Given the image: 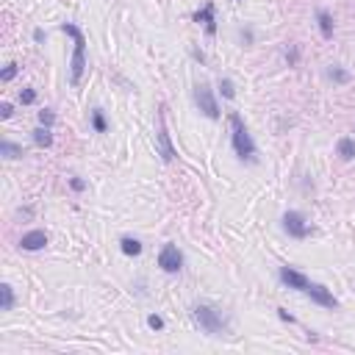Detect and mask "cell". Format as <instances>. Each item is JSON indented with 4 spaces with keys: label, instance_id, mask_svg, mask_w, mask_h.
<instances>
[{
    "label": "cell",
    "instance_id": "1",
    "mask_svg": "<svg viewBox=\"0 0 355 355\" xmlns=\"http://www.w3.org/2000/svg\"><path fill=\"white\" fill-rule=\"evenodd\" d=\"M230 145H233V153L239 155V161H247V164L258 161V147H255V142H252V136H250L239 111L230 114Z\"/></svg>",
    "mask_w": 355,
    "mask_h": 355
},
{
    "label": "cell",
    "instance_id": "2",
    "mask_svg": "<svg viewBox=\"0 0 355 355\" xmlns=\"http://www.w3.org/2000/svg\"><path fill=\"white\" fill-rule=\"evenodd\" d=\"M61 31L70 33V36L75 39L72 61H70V81H72V86H78L81 78H84V70H86V36H84V31H81L78 25H72V23H61Z\"/></svg>",
    "mask_w": 355,
    "mask_h": 355
},
{
    "label": "cell",
    "instance_id": "3",
    "mask_svg": "<svg viewBox=\"0 0 355 355\" xmlns=\"http://www.w3.org/2000/svg\"><path fill=\"white\" fill-rule=\"evenodd\" d=\"M192 317H194V322L200 325V330H206L208 336H222V333L228 330L225 317L216 308H211V305H194Z\"/></svg>",
    "mask_w": 355,
    "mask_h": 355
},
{
    "label": "cell",
    "instance_id": "4",
    "mask_svg": "<svg viewBox=\"0 0 355 355\" xmlns=\"http://www.w3.org/2000/svg\"><path fill=\"white\" fill-rule=\"evenodd\" d=\"M194 103L197 108H200V114H206L208 120H220V103H216L214 97V89H211L208 84H197L194 86Z\"/></svg>",
    "mask_w": 355,
    "mask_h": 355
},
{
    "label": "cell",
    "instance_id": "5",
    "mask_svg": "<svg viewBox=\"0 0 355 355\" xmlns=\"http://www.w3.org/2000/svg\"><path fill=\"white\" fill-rule=\"evenodd\" d=\"M155 145H159V155L167 164H172L177 159L175 147H172V139H169V131H167V117H164V106L159 108V128H155Z\"/></svg>",
    "mask_w": 355,
    "mask_h": 355
},
{
    "label": "cell",
    "instance_id": "6",
    "mask_svg": "<svg viewBox=\"0 0 355 355\" xmlns=\"http://www.w3.org/2000/svg\"><path fill=\"white\" fill-rule=\"evenodd\" d=\"M159 266L167 275H177V272L183 269V252L177 250V244H164L161 252H159Z\"/></svg>",
    "mask_w": 355,
    "mask_h": 355
},
{
    "label": "cell",
    "instance_id": "7",
    "mask_svg": "<svg viewBox=\"0 0 355 355\" xmlns=\"http://www.w3.org/2000/svg\"><path fill=\"white\" fill-rule=\"evenodd\" d=\"M283 230L291 239H308L311 236V225L305 222V216L300 211H286L283 214Z\"/></svg>",
    "mask_w": 355,
    "mask_h": 355
},
{
    "label": "cell",
    "instance_id": "8",
    "mask_svg": "<svg viewBox=\"0 0 355 355\" xmlns=\"http://www.w3.org/2000/svg\"><path fill=\"white\" fill-rule=\"evenodd\" d=\"M303 294H305V297H311L313 303L322 305V308H330V311H336V308H339V300L333 297V294H330V289H325L322 283H308V286L303 289Z\"/></svg>",
    "mask_w": 355,
    "mask_h": 355
},
{
    "label": "cell",
    "instance_id": "9",
    "mask_svg": "<svg viewBox=\"0 0 355 355\" xmlns=\"http://www.w3.org/2000/svg\"><path fill=\"white\" fill-rule=\"evenodd\" d=\"M214 11H216V6H214V3H206V6H203V9L194 14V23L203 25L208 36H214V33H216V17H214Z\"/></svg>",
    "mask_w": 355,
    "mask_h": 355
},
{
    "label": "cell",
    "instance_id": "10",
    "mask_svg": "<svg viewBox=\"0 0 355 355\" xmlns=\"http://www.w3.org/2000/svg\"><path fill=\"white\" fill-rule=\"evenodd\" d=\"M19 247L28 250V252L45 250L47 247V233H45V230H28V233L19 239Z\"/></svg>",
    "mask_w": 355,
    "mask_h": 355
},
{
    "label": "cell",
    "instance_id": "11",
    "mask_svg": "<svg viewBox=\"0 0 355 355\" xmlns=\"http://www.w3.org/2000/svg\"><path fill=\"white\" fill-rule=\"evenodd\" d=\"M336 153H339V159H341V161H352V159H355V139H350V136L339 139Z\"/></svg>",
    "mask_w": 355,
    "mask_h": 355
},
{
    "label": "cell",
    "instance_id": "12",
    "mask_svg": "<svg viewBox=\"0 0 355 355\" xmlns=\"http://www.w3.org/2000/svg\"><path fill=\"white\" fill-rule=\"evenodd\" d=\"M120 250L125 252V255H142V250H145V247H142L139 239H133V236H122V239H120Z\"/></svg>",
    "mask_w": 355,
    "mask_h": 355
},
{
    "label": "cell",
    "instance_id": "13",
    "mask_svg": "<svg viewBox=\"0 0 355 355\" xmlns=\"http://www.w3.org/2000/svg\"><path fill=\"white\" fill-rule=\"evenodd\" d=\"M0 155H3V159H9V161L23 159V147L14 145L11 139H3V142H0Z\"/></svg>",
    "mask_w": 355,
    "mask_h": 355
},
{
    "label": "cell",
    "instance_id": "14",
    "mask_svg": "<svg viewBox=\"0 0 355 355\" xmlns=\"http://www.w3.org/2000/svg\"><path fill=\"white\" fill-rule=\"evenodd\" d=\"M317 23H319V31H322V36H325V39H333V17L327 14L325 9L317 11Z\"/></svg>",
    "mask_w": 355,
    "mask_h": 355
},
{
    "label": "cell",
    "instance_id": "15",
    "mask_svg": "<svg viewBox=\"0 0 355 355\" xmlns=\"http://www.w3.org/2000/svg\"><path fill=\"white\" fill-rule=\"evenodd\" d=\"M33 145H36V147H50V145H53V133H50V128L39 125L36 131H33Z\"/></svg>",
    "mask_w": 355,
    "mask_h": 355
},
{
    "label": "cell",
    "instance_id": "16",
    "mask_svg": "<svg viewBox=\"0 0 355 355\" xmlns=\"http://www.w3.org/2000/svg\"><path fill=\"white\" fill-rule=\"evenodd\" d=\"M327 78L333 81V84H350L352 81V75L344 70V67H339V64H333L330 70H327Z\"/></svg>",
    "mask_w": 355,
    "mask_h": 355
},
{
    "label": "cell",
    "instance_id": "17",
    "mask_svg": "<svg viewBox=\"0 0 355 355\" xmlns=\"http://www.w3.org/2000/svg\"><path fill=\"white\" fill-rule=\"evenodd\" d=\"M0 297H3V303H0V311H11V308H14V289H11L9 283L0 286Z\"/></svg>",
    "mask_w": 355,
    "mask_h": 355
},
{
    "label": "cell",
    "instance_id": "18",
    "mask_svg": "<svg viewBox=\"0 0 355 355\" xmlns=\"http://www.w3.org/2000/svg\"><path fill=\"white\" fill-rule=\"evenodd\" d=\"M92 128H94L97 133H106V131H108V120H106L103 108H94V111H92Z\"/></svg>",
    "mask_w": 355,
    "mask_h": 355
},
{
    "label": "cell",
    "instance_id": "19",
    "mask_svg": "<svg viewBox=\"0 0 355 355\" xmlns=\"http://www.w3.org/2000/svg\"><path fill=\"white\" fill-rule=\"evenodd\" d=\"M220 89H222V97L225 100H233L236 97V89H233V81H230V78H222L220 81Z\"/></svg>",
    "mask_w": 355,
    "mask_h": 355
},
{
    "label": "cell",
    "instance_id": "20",
    "mask_svg": "<svg viewBox=\"0 0 355 355\" xmlns=\"http://www.w3.org/2000/svg\"><path fill=\"white\" fill-rule=\"evenodd\" d=\"M53 122H56V114H53V108H42V111H39V125L53 128Z\"/></svg>",
    "mask_w": 355,
    "mask_h": 355
},
{
    "label": "cell",
    "instance_id": "21",
    "mask_svg": "<svg viewBox=\"0 0 355 355\" xmlns=\"http://www.w3.org/2000/svg\"><path fill=\"white\" fill-rule=\"evenodd\" d=\"M19 103H23V106L36 103V89H23V92H19Z\"/></svg>",
    "mask_w": 355,
    "mask_h": 355
},
{
    "label": "cell",
    "instance_id": "22",
    "mask_svg": "<svg viewBox=\"0 0 355 355\" xmlns=\"http://www.w3.org/2000/svg\"><path fill=\"white\" fill-rule=\"evenodd\" d=\"M286 61H289V67H297V61H300V50H297V45H291L289 50H286Z\"/></svg>",
    "mask_w": 355,
    "mask_h": 355
},
{
    "label": "cell",
    "instance_id": "23",
    "mask_svg": "<svg viewBox=\"0 0 355 355\" xmlns=\"http://www.w3.org/2000/svg\"><path fill=\"white\" fill-rule=\"evenodd\" d=\"M17 72H19V67H17V64H9L3 72H0V78H3V81H14Z\"/></svg>",
    "mask_w": 355,
    "mask_h": 355
},
{
    "label": "cell",
    "instance_id": "24",
    "mask_svg": "<svg viewBox=\"0 0 355 355\" xmlns=\"http://www.w3.org/2000/svg\"><path fill=\"white\" fill-rule=\"evenodd\" d=\"M147 325L153 327V330H164V319L159 317V313H150V317H147Z\"/></svg>",
    "mask_w": 355,
    "mask_h": 355
},
{
    "label": "cell",
    "instance_id": "25",
    "mask_svg": "<svg viewBox=\"0 0 355 355\" xmlns=\"http://www.w3.org/2000/svg\"><path fill=\"white\" fill-rule=\"evenodd\" d=\"M70 186H72V192H84L86 181H81V177H70Z\"/></svg>",
    "mask_w": 355,
    "mask_h": 355
},
{
    "label": "cell",
    "instance_id": "26",
    "mask_svg": "<svg viewBox=\"0 0 355 355\" xmlns=\"http://www.w3.org/2000/svg\"><path fill=\"white\" fill-rule=\"evenodd\" d=\"M11 114H14V108H11V103H3V106H0V120H9Z\"/></svg>",
    "mask_w": 355,
    "mask_h": 355
},
{
    "label": "cell",
    "instance_id": "27",
    "mask_svg": "<svg viewBox=\"0 0 355 355\" xmlns=\"http://www.w3.org/2000/svg\"><path fill=\"white\" fill-rule=\"evenodd\" d=\"M278 317H281V319H283V322H289V325H291V322H294V317H291V313H289V311H286V308H278Z\"/></svg>",
    "mask_w": 355,
    "mask_h": 355
},
{
    "label": "cell",
    "instance_id": "28",
    "mask_svg": "<svg viewBox=\"0 0 355 355\" xmlns=\"http://www.w3.org/2000/svg\"><path fill=\"white\" fill-rule=\"evenodd\" d=\"M33 39H36V42H45V31L36 28V31H33Z\"/></svg>",
    "mask_w": 355,
    "mask_h": 355
},
{
    "label": "cell",
    "instance_id": "29",
    "mask_svg": "<svg viewBox=\"0 0 355 355\" xmlns=\"http://www.w3.org/2000/svg\"><path fill=\"white\" fill-rule=\"evenodd\" d=\"M242 39L250 45V42H252V31H242Z\"/></svg>",
    "mask_w": 355,
    "mask_h": 355
},
{
    "label": "cell",
    "instance_id": "30",
    "mask_svg": "<svg viewBox=\"0 0 355 355\" xmlns=\"http://www.w3.org/2000/svg\"><path fill=\"white\" fill-rule=\"evenodd\" d=\"M192 56H194L197 61H200V64H203V61H206V56H203V53H200V50H192Z\"/></svg>",
    "mask_w": 355,
    "mask_h": 355
}]
</instances>
